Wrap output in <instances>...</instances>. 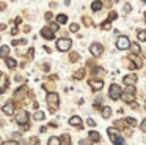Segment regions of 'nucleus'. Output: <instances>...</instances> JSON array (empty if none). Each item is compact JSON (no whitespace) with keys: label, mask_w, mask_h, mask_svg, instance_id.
Listing matches in <instances>:
<instances>
[{"label":"nucleus","mask_w":146,"mask_h":145,"mask_svg":"<svg viewBox=\"0 0 146 145\" xmlns=\"http://www.w3.org/2000/svg\"><path fill=\"white\" fill-rule=\"evenodd\" d=\"M108 95H110V98H111L113 101H116V99H119V98L123 96V90H121V87H119L118 84H111Z\"/></svg>","instance_id":"1"},{"label":"nucleus","mask_w":146,"mask_h":145,"mask_svg":"<svg viewBox=\"0 0 146 145\" xmlns=\"http://www.w3.org/2000/svg\"><path fill=\"white\" fill-rule=\"evenodd\" d=\"M107 132L110 134V137H111V142H113L115 145H126V142H124V139L121 137V136L118 134V131H115L113 128H108V129H107Z\"/></svg>","instance_id":"2"},{"label":"nucleus","mask_w":146,"mask_h":145,"mask_svg":"<svg viewBox=\"0 0 146 145\" xmlns=\"http://www.w3.org/2000/svg\"><path fill=\"white\" fill-rule=\"evenodd\" d=\"M16 122L19 123V125H24V129H29V113H27L25 110H21L16 115Z\"/></svg>","instance_id":"3"},{"label":"nucleus","mask_w":146,"mask_h":145,"mask_svg":"<svg viewBox=\"0 0 146 145\" xmlns=\"http://www.w3.org/2000/svg\"><path fill=\"white\" fill-rule=\"evenodd\" d=\"M71 46H72V41L68 40V38H61V40L57 41V49L61 50V52H66Z\"/></svg>","instance_id":"4"},{"label":"nucleus","mask_w":146,"mask_h":145,"mask_svg":"<svg viewBox=\"0 0 146 145\" xmlns=\"http://www.w3.org/2000/svg\"><path fill=\"white\" fill-rule=\"evenodd\" d=\"M116 47H118V49H121V50L130 47L129 38H127V36H119V38H118V41H116Z\"/></svg>","instance_id":"5"},{"label":"nucleus","mask_w":146,"mask_h":145,"mask_svg":"<svg viewBox=\"0 0 146 145\" xmlns=\"http://www.w3.org/2000/svg\"><path fill=\"white\" fill-rule=\"evenodd\" d=\"M90 50L93 52V55H94V57H99L102 54V50H104V47H102L99 43H93L91 46H90Z\"/></svg>","instance_id":"6"},{"label":"nucleus","mask_w":146,"mask_h":145,"mask_svg":"<svg viewBox=\"0 0 146 145\" xmlns=\"http://www.w3.org/2000/svg\"><path fill=\"white\" fill-rule=\"evenodd\" d=\"M2 110H3L7 115H13V113H14V103H11V101L5 103V106L2 107Z\"/></svg>","instance_id":"7"},{"label":"nucleus","mask_w":146,"mask_h":145,"mask_svg":"<svg viewBox=\"0 0 146 145\" xmlns=\"http://www.w3.org/2000/svg\"><path fill=\"white\" fill-rule=\"evenodd\" d=\"M46 99H47V103L50 104V106H57L58 104V95L57 93H47V96H46Z\"/></svg>","instance_id":"8"},{"label":"nucleus","mask_w":146,"mask_h":145,"mask_svg":"<svg viewBox=\"0 0 146 145\" xmlns=\"http://www.w3.org/2000/svg\"><path fill=\"white\" fill-rule=\"evenodd\" d=\"M133 91H135V88H133V87H127L126 88V93H124L123 96H124V99H126L127 103L133 99Z\"/></svg>","instance_id":"9"},{"label":"nucleus","mask_w":146,"mask_h":145,"mask_svg":"<svg viewBox=\"0 0 146 145\" xmlns=\"http://www.w3.org/2000/svg\"><path fill=\"white\" fill-rule=\"evenodd\" d=\"M41 35L46 38V40H54V32L50 30V27H44L41 30Z\"/></svg>","instance_id":"10"},{"label":"nucleus","mask_w":146,"mask_h":145,"mask_svg":"<svg viewBox=\"0 0 146 145\" xmlns=\"http://www.w3.org/2000/svg\"><path fill=\"white\" fill-rule=\"evenodd\" d=\"M69 125H72V126H82V118H80V117H71L69 118Z\"/></svg>","instance_id":"11"},{"label":"nucleus","mask_w":146,"mask_h":145,"mask_svg":"<svg viewBox=\"0 0 146 145\" xmlns=\"http://www.w3.org/2000/svg\"><path fill=\"white\" fill-rule=\"evenodd\" d=\"M90 85H91L94 90H101L104 87V81H90Z\"/></svg>","instance_id":"12"},{"label":"nucleus","mask_w":146,"mask_h":145,"mask_svg":"<svg viewBox=\"0 0 146 145\" xmlns=\"http://www.w3.org/2000/svg\"><path fill=\"white\" fill-rule=\"evenodd\" d=\"M137 82V77L135 76H127V77H124V84L126 85H130V87H133V84Z\"/></svg>","instance_id":"13"},{"label":"nucleus","mask_w":146,"mask_h":145,"mask_svg":"<svg viewBox=\"0 0 146 145\" xmlns=\"http://www.w3.org/2000/svg\"><path fill=\"white\" fill-rule=\"evenodd\" d=\"M8 54H10V47L8 46L0 47V57H2V58H8Z\"/></svg>","instance_id":"14"},{"label":"nucleus","mask_w":146,"mask_h":145,"mask_svg":"<svg viewBox=\"0 0 146 145\" xmlns=\"http://www.w3.org/2000/svg\"><path fill=\"white\" fill-rule=\"evenodd\" d=\"M25 90H27L25 87H19V88L16 90V95H14V98H16V99H21V98H24V95H25Z\"/></svg>","instance_id":"15"},{"label":"nucleus","mask_w":146,"mask_h":145,"mask_svg":"<svg viewBox=\"0 0 146 145\" xmlns=\"http://www.w3.org/2000/svg\"><path fill=\"white\" fill-rule=\"evenodd\" d=\"M5 63H7V66L10 69L16 68V60H14V58H10V57H8V58H5Z\"/></svg>","instance_id":"16"},{"label":"nucleus","mask_w":146,"mask_h":145,"mask_svg":"<svg viewBox=\"0 0 146 145\" xmlns=\"http://www.w3.org/2000/svg\"><path fill=\"white\" fill-rule=\"evenodd\" d=\"M88 137L91 139V140H94V142H98V140H101V134L99 132H96V131H90V134H88Z\"/></svg>","instance_id":"17"},{"label":"nucleus","mask_w":146,"mask_h":145,"mask_svg":"<svg viewBox=\"0 0 146 145\" xmlns=\"http://www.w3.org/2000/svg\"><path fill=\"white\" fill-rule=\"evenodd\" d=\"M57 22H58V24H66V22H68V16L66 14H58L57 16Z\"/></svg>","instance_id":"18"},{"label":"nucleus","mask_w":146,"mask_h":145,"mask_svg":"<svg viewBox=\"0 0 146 145\" xmlns=\"http://www.w3.org/2000/svg\"><path fill=\"white\" fill-rule=\"evenodd\" d=\"M101 8H102V2H93V5H91L93 11H99Z\"/></svg>","instance_id":"19"},{"label":"nucleus","mask_w":146,"mask_h":145,"mask_svg":"<svg viewBox=\"0 0 146 145\" xmlns=\"http://www.w3.org/2000/svg\"><path fill=\"white\" fill-rule=\"evenodd\" d=\"M102 113H104V117L107 118V117H110V113H111V109L108 106H105L104 109H102Z\"/></svg>","instance_id":"20"},{"label":"nucleus","mask_w":146,"mask_h":145,"mask_svg":"<svg viewBox=\"0 0 146 145\" xmlns=\"http://www.w3.org/2000/svg\"><path fill=\"white\" fill-rule=\"evenodd\" d=\"M49 145H60V139L58 137H50L49 139Z\"/></svg>","instance_id":"21"},{"label":"nucleus","mask_w":146,"mask_h":145,"mask_svg":"<svg viewBox=\"0 0 146 145\" xmlns=\"http://www.w3.org/2000/svg\"><path fill=\"white\" fill-rule=\"evenodd\" d=\"M33 117H35V120H44V112H39V110H38Z\"/></svg>","instance_id":"22"},{"label":"nucleus","mask_w":146,"mask_h":145,"mask_svg":"<svg viewBox=\"0 0 146 145\" xmlns=\"http://www.w3.org/2000/svg\"><path fill=\"white\" fill-rule=\"evenodd\" d=\"M130 49L133 50V54H140V47H138V44H130Z\"/></svg>","instance_id":"23"},{"label":"nucleus","mask_w":146,"mask_h":145,"mask_svg":"<svg viewBox=\"0 0 146 145\" xmlns=\"http://www.w3.org/2000/svg\"><path fill=\"white\" fill-rule=\"evenodd\" d=\"M19 44H27V40H14L13 46H19Z\"/></svg>","instance_id":"24"},{"label":"nucleus","mask_w":146,"mask_h":145,"mask_svg":"<svg viewBox=\"0 0 146 145\" xmlns=\"http://www.w3.org/2000/svg\"><path fill=\"white\" fill-rule=\"evenodd\" d=\"M138 40L146 41V32H145V30H143V32H138Z\"/></svg>","instance_id":"25"},{"label":"nucleus","mask_w":146,"mask_h":145,"mask_svg":"<svg viewBox=\"0 0 146 145\" xmlns=\"http://www.w3.org/2000/svg\"><path fill=\"white\" fill-rule=\"evenodd\" d=\"M79 30V25L77 24H71V32H77Z\"/></svg>","instance_id":"26"},{"label":"nucleus","mask_w":146,"mask_h":145,"mask_svg":"<svg viewBox=\"0 0 146 145\" xmlns=\"http://www.w3.org/2000/svg\"><path fill=\"white\" fill-rule=\"evenodd\" d=\"M50 30H52V32H57V30H58V25H57V24H52V25H50Z\"/></svg>","instance_id":"27"},{"label":"nucleus","mask_w":146,"mask_h":145,"mask_svg":"<svg viewBox=\"0 0 146 145\" xmlns=\"http://www.w3.org/2000/svg\"><path fill=\"white\" fill-rule=\"evenodd\" d=\"M86 123H88L90 126H94L96 125V122H94V120H91V118H88V122H86Z\"/></svg>","instance_id":"28"},{"label":"nucleus","mask_w":146,"mask_h":145,"mask_svg":"<svg viewBox=\"0 0 146 145\" xmlns=\"http://www.w3.org/2000/svg\"><path fill=\"white\" fill-rule=\"evenodd\" d=\"M141 129H143V131L146 132V118L143 120V123H141Z\"/></svg>","instance_id":"29"},{"label":"nucleus","mask_w":146,"mask_h":145,"mask_svg":"<svg viewBox=\"0 0 146 145\" xmlns=\"http://www.w3.org/2000/svg\"><path fill=\"white\" fill-rule=\"evenodd\" d=\"M5 8H7V3L2 2V3H0V11H2V9H5Z\"/></svg>","instance_id":"30"},{"label":"nucleus","mask_w":146,"mask_h":145,"mask_svg":"<svg viewBox=\"0 0 146 145\" xmlns=\"http://www.w3.org/2000/svg\"><path fill=\"white\" fill-rule=\"evenodd\" d=\"M0 30H2V32L7 30V24H0Z\"/></svg>","instance_id":"31"},{"label":"nucleus","mask_w":146,"mask_h":145,"mask_svg":"<svg viewBox=\"0 0 146 145\" xmlns=\"http://www.w3.org/2000/svg\"><path fill=\"white\" fill-rule=\"evenodd\" d=\"M32 28H30V25H24V32H30Z\"/></svg>","instance_id":"32"},{"label":"nucleus","mask_w":146,"mask_h":145,"mask_svg":"<svg viewBox=\"0 0 146 145\" xmlns=\"http://www.w3.org/2000/svg\"><path fill=\"white\" fill-rule=\"evenodd\" d=\"M17 32H19V28H13V30H11V35H17Z\"/></svg>","instance_id":"33"},{"label":"nucleus","mask_w":146,"mask_h":145,"mask_svg":"<svg viewBox=\"0 0 146 145\" xmlns=\"http://www.w3.org/2000/svg\"><path fill=\"white\" fill-rule=\"evenodd\" d=\"M16 81L21 82V81H24V77H22V76H16Z\"/></svg>","instance_id":"34"},{"label":"nucleus","mask_w":146,"mask_h":145,"mask_svg":"<svg viewBox=\"0 0 146 145\" xmlns=\"http://www.w3.org/2000/svg\"><path fill=\"white\" fill-rule=\"evenodd\" d=\"M21 21H22V19H21V17H16V21H14V22H16V24L19 25V24H21Z\"/></svg>","instance_id":"35"},{"label":"nucleus","mask_w":146,"mask_h":145,"mask_svg":"<svg viewBox=\"0 0 146 145\" xmlns=\"http://www.w3.org/2000/svg\"><path fill=\"white\" fill-rule=\"evenodd\" d=\"M5 145H17L16 142H8V144H5Z\"/></svg>","instance_id":"36"},{"label":"nucleus","mask_w":146,"mask_h":145,"mask_svg":"<svg viewBox=\"0 0 146 145\" xmlns=\"http://www.w3.org/2000/svg\"><path fill=\"white\" fill-rule=\"evenodd\" d=\"M80 145H88V144H86L85 140H80Z\"/></svg>","instance_id":"37"},{"label":"nucleus","mask_w":146,"mask_h":145,"mask_svg":"<svg viewBox=\"0 0 146 145\" xmlns=\"http://www.w3.org/2000/svg\"><path fill=\"white\" fill-rule=\"evenodd\" d=\"M2 77H3V72L0 71V81H2Z\"/></svg>","instance_id":"38"},{"label":"nucleus","mask_w":146,"mask_h":145,"mask_svg":"<svg viewBox=\"0 0 146 145\" xmlns=\"http://www.w3.org/2000/svg\"><path fill=\"white\" fill-rule=\"evenodd\" d=\"M145 3H146V0H145Z\"/></svg>","instance_id":"39"}]
</instances>
